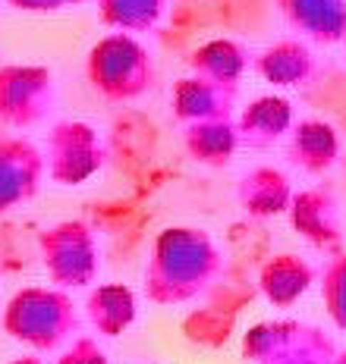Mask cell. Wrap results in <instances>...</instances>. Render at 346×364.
Masks as SVG:
<instances>
[{
	"instance_id": "7402d4cb",
	"label": "cell",
	"mask_w": 346,
	"mask_h": 364,
	"mask_svg": "<svg viewBox=\"0 0 346 364\" xmlns=\"http://www.w3.org/2000/svg\"><path fill=\"white\" fill-rule=\"evenodd\" d=\"M6 4L22 13H54V10H66V6H76L82 0H6Z\"/></svg>"
},
{
	"instance_id": "277c9868",
	"label": "cell",
	"mask_w": 346,
	"mask_h": 364,
	"mask_svg": "<svg viewBox=\"0 0 346 364\" xmlns=\"http://www.w3.org/2000/svg\"><path fill=\"white\" fill-rule=\"evenodd\" d=\"M41 264L57 289H79L95 283L101 270V248H98L95 230L82 220H63L51 226L38 239Z\"/></svg>"
},
{
	"instance_id": "cb8c5ba5",
	"label": "cell",
	"mask_w": 346,
	"mask_h": 364,
	"mask_svg": "<svg viewBox=\"0 0 346 364\" xmlns=\"http://www.w3.org/2000/svg\"><path fill=\"white\" fill-rule=\"evenodd\" d=\"M334 364H346V352H343V355H337V358H334Z\"/></svg>"
},
{
	"instance_id": "52a82bcc",
	"label": "cell",
	"mask_w": 346,
	"mask_h": 364,
	"mask_svg": "<svg viewBox=\"0 0 346 364\" xmlns=\"http://www.w3.org/2000/svg\"><path fill=\"white\" fill-rule=\"evenodd\" d=\"M246 358L258 364H334V346L315 327L261 323L246 336Z\"/></svg>"
},
{
	"instance_id": "603a6c76",
	"label": "cell",
	"mask_w": 346,
	"mask_h": 364,
	"mask_svg": "<svg viewBox=\"0 0 346 364\" xmlns=\"http://www.w3.org/2000/svg\"><path fill=\"white\" fill-rule=\"evenodd\" d=\"M10 364H44V361L35 358V355H28V358H16V361H10Z\"/></svg>"
},
{
	"instance_id": "7a4b0ae2",
	"label": "cell",
	"mask_w": 346,
	"mask_h": 364,
	"mask_svg": "<svg viewBox=\"0 0 346 364\" xmlns=\"http://www.w3.org/2000/svg\"><path fill=\"white\" fill-rule=\"evenodd\" d=\"M4 330L35 352H54L79 333V314L73 299L57 286H26L6 301Z\"/></svg>"
},
{
	"instance_id": "3957f363",
	"label": "cell",
	"mask_w": 346,
	"mask_h": 364,
	"mask_svg": "<svg viewBox=\"0 0 346 364\" xmlns=\"http://www.w3.org/2000/svg\"><path fill=\"white\" fill-rule=\"evenodd\" d=\"M88 82L108 101H132L152 88L154 66L148 50L126 32H114L88 50Z\"/></svg>"
},
{
	"instance_id": "5bb4252c",
	"label": "cell",
	"mask_w": 346,
	"mask_h": 364,
	"mask_svg": "<svg viewBox=\"0 0 346 364\" xmlns=\"http://www.w3.org/2000/svg\"><path fill=\"white\" fill-rule=\"evenodd\" d=\"M312 283V267L296 255H281L261 270V289L274 305H293Z\"/></svg>"
},
{
	"instance_id": "44dd1931",
	"label": "cell",
	"mask_w": 346,
	"mask_h": 364,
	"mask_svg": "<svg viewBox=\"0 0 346 364\" xmlns=\"http://www.w3.org/2000/svg\"><path fill=\"white\" fill-rule=\"evenodd\" d=\"M57 364H108V355L92 336H73V346L60 355Z\"/></svg>"
},
{
	"instance_id": "2e32d148",
	"label": "cell",
	"mask_w": 346,
	"mask_h": 364,
	"mask_svg": "<svg viewBox=\"0 0 346 364\" xmlns=\"http://www.w3.org/2000/svg\"><path fill=\"white\" fill-rule=\"evenodd\" d=\"M290 154H293V164L305 166V170H312V173L327 170V166L337 161V135H334V129L308 119V123H303L296 132H293Z\"/></svg>"
},
{
	"instance_id": "8fae6325",
	"label": "cell",
	"mask_w": 346,
	"mask_h": 364,
	"mask_svg": "<svg viewBox=\"0 0 346 364\" xmlns=\"http://www.w3.org/2000/svg\"><path fill=\"white\" fill-rule=\"evenodd\" d=\"M88 321L101 336H120L130 323L135 321V295L123 283H108L98 286L88 295Z\"/></svg>"
},
{
	"instance_id": "5b68a950",
	"label": "cell",
	"mask_w": 346,
	"mask_h": 364,
	"mask_svg": "<svg viewBox=\"0 0 346 364\" xmlns=\"http://www.w3.org/2000/svg\"><path fill=\"white\" fill-rule=\"evenodd\" d=\"M57 88L48 66H0V123L10 129H32L54 110Z\"/></svg>"
},
{
	"instance_id": "9a60e30c",
	"label": "cell",
	"mask_w": 346,
	"mask_h": 364,
	"mask_svg": "<svg viewBox=\"0 0 346 364\" xmlns=\"http://www.w3.org/2000/svg\"><path fill=\"white\" fill-rule=\"evenodd\" d=\"M192 70L199 79L217 82V85H239V75L246 70V54L233 41H211L192 54Z\"/></svg>"
},
{
	"instance_id": "6da1fadb",
	"label": "cell",
	"mask_w": 346,
	"mask_h": 364,
	"mask_svg": "<svg viewBox=\"0 0 346 364\" xmlns=\"http://www.w3.org/2000/svg\"><path fill=\"white\" fill-rule=\"evenodd\" d=\"M221 273V255L201 230H164L145 267V292L154 305H179L205 292Z\"/></svg>"
},
{
	"instance_id": "e0dca14e",
	"label": "cell",
	"mask_w": 346,
	"mask_h": 364,
	"mask_svg": "<svg viewBox=\"0 0 346 364\" xmlns=\"http://www.w3.org/2000/svg\"><path fill=\"white\" fill-rule=\"evenodd\" d=\"M293 223L296 230H303L312 242H321L325 245L327 239H337V204L330 195L318 192H305L293 201Z\"/></svg>"
},
{
	"instance_id": "ba28073f",
	"label": "cell",
	"mask_w": 346,
	"mask_h": 364,
	"mask_svg": "<svg viewBox=\"0 0 346 364\" xmlns=\"http://www.w3.org/2000/svg\"><path fill=\"white\" fill-rule=\"evenodd\" d=\"M44 154L22 135H0V214L22 208L41 188Z\"/></svg>"
},
{
	"instance_id": "4fadbf2b",
	"label": "cell",
	"mask_w": 346,
	"mask_h": 364,
	"mask_svg": "<svg viewBox=\"0 0 346 364\" xmlns=\"http://www.w3.org/2000/svg\"><path fill=\"white\" fill-rule=\"evenodd\" d=\"M239 204L246 208V214L255 217H271L277 210H283L290 204V186L283 179V173L277 170H252L239 186Z\"/></svg>"
},
{
	"instance_id": "d6986e66",
	"label": "cell",
	"mask_w": 346,
	"mask_h": 364,
	"mask_svg": "<svg viewBox=\"0 0 346 364\" xmlns=\"http://www.w3.org/2000/svg\"><path fill=\"white\" fill-rule=\"evenodd\" d=\"M104 26L120 32H148L164 10V0H98Z\"/></svg>"
},
{
	"instance_id": "9c48e42d",
	"label": "cell",
	"mask_w": 346,
	"mask_h": 364,
	"mask_svg": "<svg viewBox=\"0 0 346 364\" xmlns=\"http://www.w3.org/2000/svg\"><path fill=\"white\" fill-rule=\"evenodd\" d=\"M233 101H236V88L233 85H217V82L199 79V75L179 79L177 88H173V113L183 123L230 117Z\"/></svg>"
},
{
	"instance_id": "8992f818",
	"label": "cell",
	"mask_w": 346,
	"mask_h": 364,
	"mask_svg": "<svg viewBox=\"0 0 346 364\" xmlns=\"http://www.w3.org/2000/svg\"><path fill=\"white\" fill-rule=\"evenodd\" d=\"M41 154L48 179H54L57 186H82L104 164V145L98 132L79 119H66L51 129L48 148Z\"/></svg>"
},
{
	"instance_id": "ffe728a7",
	"label": "cell",
	"mask_w": 346,
	"mask_h": 364,
	"mask_svg": "<svg viewBox=\"0 0 346 364\" xmlns=\"http://www.w3.org/2000/svg\"><path fill=\"white\" fill-rule=\"evenodd\" d=\"M325 295H327V311L337 323L346 330V257L330 264L327 279H325Z\"/></svg>"
},
{
	"instance_id": "7c38bea8",
	"label": "cell",
	"mask_w": 346,
	"mask_h": 364,
	"mask_svg": "<svg viewBox=\"0 0 346 364\" xmlns=\"http://www.w3.org/2000/svg\"><path fill=\"white\" fill-rule=\"evenodd\" d=\"M236 148H239V135L236 126L230 123V117L199 119V123H189V129H186V151L199 164L221 166L230 161Z\"/></svg>"
},
{
	"instance_id": "30bf717a",
	"label": "cell",
	"mask_w": 346,
	"mask_h": 364,
	"mask_svg": "<svg viewBox=\"0 0 346 364\" xmlns=\"http://www.w3.org/2000/svg\"><path fill=\"white\" fill-rule=\"evenodd\" d=\"M293 123L290 104L281 101V97H258L252 107H246V113L239 117L236 135L239 145L249 148H265L271 141H277Z\"/></svg>"
},
{
	"instance_id": "ac0fdd59",
	"label": "cell",
	"mask_w": 346,
	"mask_h": 364,
	"mask_svg": "<svg viewBox=\"0 0 346 364\" xmlns=\"http://www.w3.org/2000/svg\"><path fill=\"white\" fill-rule=\"evenodd\" d=\"M315 63L312 54L296 41H283L277 48L265 50V57H258V73L265 75L274 85H296V82H305L312 75Z\"/></svg>"
}]
</instances>
